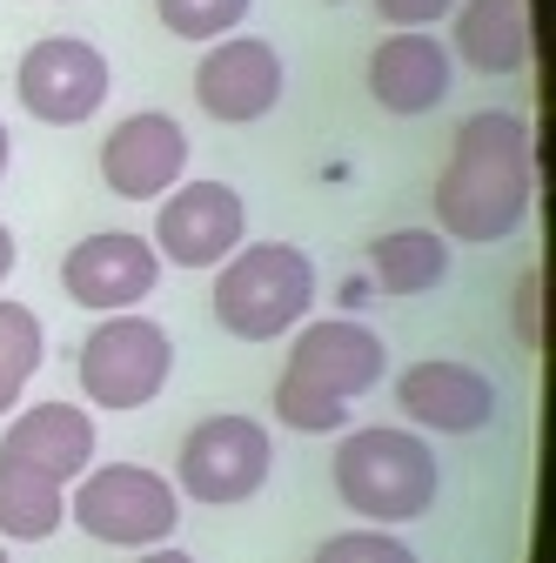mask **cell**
Instances as JSON below:
<instances>
[{"instance_id": "obj_1", "label": "cell", "mask_w": 556, "mask_h": 563, "mask_svg": "<svg viewBox=\"0 0 556 563\" xmlns=\"http://www.w3.org/2000/svg\"><path fill=\"white\" fill-rule=\"evenodd\" d=\"M536 208V128L510 108H476L436 175V235L490 249L510 242Z\"/></svg>"}, {"instance_id": "obj_2", "label": "cell", "mask_w": 556, "mask_h": 563, "mask_svg": "<svg viewBox=\"0 0 556 563\" xmlns=\"http://www.w3.org/2000/svg\"><path fill=\"white\" fill-rule=\"evenodd\" d=\"M382 369H389V349L369 322L356 316L302 322L282 376H275V422H289L302 437H342L349 430V402L369 396Z\"/></svg>"}, {"instance_id": "obj_3", "label": "cell", "mask_w": 556, "mask_h": 563, "mask_svg": "<svg viewBox=\"0 0 556 563\" xmlns=\"http://www.w3.org/2000/svg\"><path fill=\"white\" fill-rule=\"evenodd\" d=\"M329 476H335V497L349 504L363 523H376V530L430 517L436 510V489H443L436 450L415 430H396V422L349 430V437L335 443V456H329Z\"/></svg>"}, {"instance_id": "obj_4", "label": "cell", "mask_w": 556, "mask_h": 563, "mask_svg": "<svg viewBox=\"0 0 556 563\" xmlns=\"http://www.w3.org/2000/svg\"><path fill=\"white\" fill-rule=\"evenodd\" d=\"M215 322L235 342H282L315 309V262L296 242H242L215 268Z\"/></svg>"}, {"instance_id": "obj_5", "label": "cell", "mask_w": 556, "mask_h": 563, "mask_svg": "<svg viewBox=\"0 0 556 563\" xmlns=\"http://www.w3.org/2000/svg\"><path fill=\"white\" fill-rule=\"evenodd\" d=\"M67 517L108 550H155L181 530V489L148 463H88L67 483Z\"/></svg>"}, {"instance_id": "obj_6", "label": "cell", "mask_w": 556, "mask_h": 563, "mask_svg": "<svg viewBox=\"0 0 556 563\" xmlns=\"http://www.w3.org/2000/svg\"><path fill=\"white\" fill-rule=\"evenodd\" d=\"M75 376L94 409H121V416L148 409L175 376V335L155 316H134V309L101 316L75 356Z\"/></svg>"}, {"instance_id": "obj_7", "label": "cell", "mask_w": 556, "mask_h": 563, "mask_svg": "<svg viewBox=\"0 0 556 563\" xmlns=\"http://www.w3.org/2000/svg\"><path fill=\"white\" fill-rule=\"evenodd\" d=\"M275 470V443L255 416H201L194 430L181 437V456H175V489L188 504H208V510H229V504H248L255 489L268 483Z\"/></svg>"}, {"instance_id": "obj_8", "label": "cell", "mask_w": 556, "mask_h": 563, "mask_svg": "<svg viewBox=\"0 0 556 563\" xmlns=\"http://www.w3.org/2000/svg\"><path fill=\"white\" fill-rule=\"evenodd\" d=\"M108 88H114L108 54L94 41H81V34H47L14 67L21 108L34 121H47V128H81V121H94L101 101H108Z\"/></svg>"}, {"instance_id": "obj_9", "label": "cell", "mask_w": 556, "mask_h": 563, "mask_svg": "<svg viewBox=\"0 0 556 563\" xmlns=\"http://www.w3.org/2000/svg\"><path fill=\"white\" fill-rule=\"evenodd\" d=\"M148 242L175 268H222L248 242V201L229 181H175L155 208Z\"/></svg>"}, {"instance_id": "obj_10", "label": "cell", "mask_w": 556, "mask_h": 563, "mask_svg": "<svg viewBox=\"0 0 556 563\" xmlns=\"http://www.w3.org/2000/svg\"><path fill=\"white\" fill-rule=\"evenodd\" d=\"M162 282V255L148 235H127V229H101L81 235L75 249L60 255V296L88 309V316H121V309H142Z\"/></svg>"}, {"instance_id": "obj_11", "label": "cell", "mask_w": 556, "mask_h": 563, "mask_svg": "<svg viewBox=\"0 0 556 563\" xmlns=\"http://www.w3.org/2000/svg\"><path fill=\"white\" fill-rule=\"evenodd\" d=\"M282 88H289V67H282V54H275V41H262V34H222V41H208V54L194 67L201 114L208 121H229V128H248V121L275 114Z\"/></svg>"}, {"instance_id": "obj_12", "label": "cell", "mask_w": 556, "mask_h": 563, "mask_svg": "<svg viewBox=\"0 0 556 563\" xmlns=\"http://www.w3.org/2000/svg\"><path fill=\"white\" fill-rule=\"evenodd\" d=\"M188 175V128L162 108H142L108 128L101 141V181L121 201H162Z\"/></svg>"}, {"instance_id": "obj_13", "label": "cell", "mask_w": 556, "mask_h": 563, "mask_svg": "<svg viewBox=\"0 0 556 563\" xmlns=\"http://www.w3.org/2000/svg\"><path fill=\"white\" fill-rule=\"evenodd\" d=\"M396 409L415 430H436V437H476L482 422L497 416V383L482 376L476 363H449V356H430V363H409L396 376Z\"/></svg>"}, {"instance_id": "obj_14", "label": "cell", "mask_w": 556, "mask_h": 563, "mask_svg": "<svg viewBox=\"0 0 556 563\" xmlns=\"http://www.w3.org/2000/svg\"><path fill=\"white\" fill-rule=\"evenodd\" d=\"M0 463L34 470L67 489L94 463V416L81 402H27L0 422Z\"/></svg>"}, {"instance_id": "obj_15", "label": "cell", "mask_w": 556, "mask_h": 563, "mask_svg": "<svg viewBox=\"0 0 556 563\" xmlns=\"http://www.w3.org/2000/svg\"><path fill=\"white\" fill-rule=\"evenodd\" d=\"M449 81H456V60H449V47L430 27H396L369 54V95H376V108H389L402 121L443 108Z\"/></svg>"}, {"instance_id": "obj_16", "label": "cell", "mask_w": 556, "mask_h": 563, "mask_svg": "<svg viewBox=\"0 0 556 563\" xmlns=\"http://www.w3.org/2000/svg\"><path fill=\"white\" fill-rule=\"evenodd\" d=\"M449 60H463L469 75H523L536 41H530V0H456L449 14Z\"/></svg>"}, {"instance_id": "obj_17", "label": "cell", "mask_w": 556, "mask_h": 563, "mask_svg": "<svg viewBox=\"0 0 556 563\" xmlns=\"http://www.w3.org/2000/svg\"><path fill=\"white\" fill-rule=\"evenodd\" d=\"M369 275L382 296H430L449 275V242L436 229H389L369 242Z\"/></svg>"}, {"instance_id": "obj_18", "label": "cell", "mask_w": 556, "mask_h": 563, "mask_svg": "<svg viewBox=\"0 0 556 563\" xmlns=\"http://www.w3.org/2000/svg\"><path fill=\"white\" fill-rule=\"evenodd\" d=\"M67 523V489L0 463V543H47Z\"/></svg>"}, {"instance_id": "obj_19", "label": "cell", "mask_w": 556, "mask_h": 563, "mask_svg": "<svg viewBox=\"0 0 556 563\" xmlns=\"http://www.w3.org/2000/svg\"><path fill=\"white\" fill-rule=\"evenodd\" d=\"M41 363H47L41 316L14 296H0V422L21 409V389H27V376H41Z\"/></svg>"}, {"instance_id": "obj_20", "label": "cell", "mask_w": 556, "mask_h": 563, "mask_svg": "<svg viewBox=\"0 0 556 563\" xmlns=\"http://www.w3.org/2000/svg\"><path fill=\"white\" fill-rule=\"evenodd\" d=\"M255 0H155V14L175 41H222V34H242Z\"/></svg>"}, {"instance_id": "obj_21", "label": "cell", "mask_w": 556, "mask_h": 563, "mask_svg": "<svg viewBox=\"0 0 556 563\" xmlns=\"http://www.w3.org/2000/svg\"><path fill=\"white\" fill-rule=\"evenodd\" d=\"M309 563H415V550L396 530H335L315 543Z\"/></svg>"}, {"instance_id": "obj_22", "label": "cell", "mask_w": 556, "mask_h": 563, "mask_svg": "<svg viewBox=\"0 0 556 563\" xmlns=\"http://www.w3.org/2000/svg\"><path fill=\"white\" fill-rule=\"evenodd\" d=\"M376 14L389 27H436V21L456 14V0H376Z\"/></svg>"}, {"instance_id": "obj_23", "label": "cell", "mask_w": 556, "mask_h": 563, "mask_svg": "<svg viewBox=\"0 0 556 563\" xmlns=\"http://www.w3.org/2000/svg\"><path fill=\"white\" fill-rule=\"evenodd\" d=\"M536 296H543V268H523L516 275V342L536 356V342H543V322H536Z\"/></svg>"}, {"instance_id": "obj_24", "label": "cell", "mask_w": 556, "mask_h": 563, "mask_svg": "<svg viewBox=\"0 0 556 563\" xmlns=\"http://www.w3.org/2000/svg\"><path fill=\"white\" fill-rule=\"evenodd\" d=\"M134 563H194L181 543H155V550H142V556H134Z\"/></svg>"}, {"instance_id": "obj_25", "label": "cell", "mask_w": 556, "mask_h": 563, "mask_svg": "<svg viewBox=\"0 0 556 563\" xmlns=\"http://www.w3.org/2000/svg\"><path fill=\"white\" fill-rule=\"evenodd\" d=\"M14 255H21V249H14V229H8V222H0V282H8V275H14Z\"/></svg>"}, {"instance_id": "obj_26", "label": "cell", "mask_w": 556, "mask_h": 563, "mask_svg": "<svg viewBox=\"0 0 556 563\" xmlns=\"http://www.w3.org/2000/svg\"><path fill=\"white\" fill-rule=\"evenodd\" d=\"M8 162H14V134H8V121H0V175H8Z\"/></svg>"}, {"instance_id": "obj_27", "label": "cell", "mask_w": 556, "mask_h": 563, "mask_svg": "<svg viewBox=\"0 0 556 563\" xmlns=\"http://www.w3.org/2000/svg\"><path fill=\"white\" fill-rule=\"evenodd\" d=\"M0 563H8V543H0Z\"/></svg>"}]
</instances>
